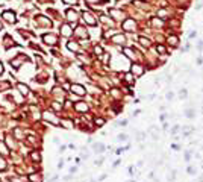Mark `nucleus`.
I'll list each match as a JSON object with an SVG mask.
<instances>
[{
  "mask_svg": "<svg viewBox=\"0 0 203 182\" xmlns=\"http://www.w3.org/2000/svg\"><path fill=\"white\" fill-rule=\"evenodd\" d=\"M82 17H83V21H85L87 24H89V26H97V18H95L91 12H88V11L85 12V11H83V12H82Z\"/></svg>",
  "mask_w": 203,
  "mask_h": 182,
  "instance_id": "423d86ee",
  "label": "nucleus"
},
{
  "mask_svg": "<svg viewBox=\"0 0 203 182\" xmlns=\"http://www.w3.org/2000/svg\"><path fill=\"white\" fill-rule=\"evenodd\" d=\"M0 149H2V153H3V155H8V153H9V147H6L2 141H0Z\"/></svg>",
  "mask_w": 203,
  "mask_h": 182,
  "instance_id": "4c0bfd02",
  "label": "nucleus"
},
{
  "mask_svg": "<svg viewBox=\"0 0 203 182\" xmlns=\"http://www.w3.org/2000/svg\"><path fill=\"white\" fill-rule=\"evenodd\" d=\"M12 135H14V138H15V140H21V138L24 137V133H23V131H21L20 127H15V129H14V132H12Z\"/></svg>",
  "mask_w": 203,
  "mask_h": 182,
  "instance_id": "393cba45",
  "label": "nucleus"
},
{
  "mask_svg": "<svg viewBox=\"0 0 203 182\" xmlns=\"http://www.w3.org/2000/svg\"><path fill=\"white\" fill-rule=\"evenodd\" d=\"M202 150H203V146H202Z\"/></svg>",
  "mask_w": 203,
  "mask_h": 182,
  "instance_id": "e2e57ef3",
  "label": "nucleus"
},
{
  "mask_svg": "<svg viewBox=\"0 0 203 182\" xmlns=\"http://www.w3.org/2000/svg\"><path fill=\"white\" fill-rule=\"evenodd\" d=\"M196 47H197V50H203V40H199L197 41V44H196Z\"/></svg>",
  "mask_w": 203,
  "mask_h": 182,
  "instance_id": "37998d69",
  "label": "nucleus"
},
{
  "mask_svg": "<svg viewBox=\"0 0 203 182\" xmlns=\"http://www.w3.org/2000/svg\"><path fill=\"white\" fill-rule=\"evenodd\" d=\"M64 181H71V175H68V176H65V178H64Z\"/></svg>",
  "mask_w": 203,
  "mask_h": 182,
  "instance_id": "6e6d98bb",
  "label": "nucleus"
},
{
  "mask_svg": "<svg viewBox=\"0 0 203 182\" xmlns=\"http://www.w3.org/2000/svg\"><path fill=\"white\" fill-rule=\"evenodd\" d=\"M41 117H42V120H44V121L50 123V125H53V126H61V120L50 111H44L41 114Z\"/></svg>",
  "mask_w": 203,
  "mask_h": 182,
  "instance_id": "f257e3e1",
  "label": "nucleus"
},
{
  "mask_svg": "<svg viewBox=\"0 0 203 182\" xmlns=\"http://www.w3.org/2000/svg\"><path fill=\"white\" fill-rule=\"evenodd\" d=\"M180 131H182V127H180V126H177V125H176V126L173 127V129H171V133H173V135H174V133H177V132H180Z\"/></svg>",
  "mask_w": 203,
  "mask_h": 182,
  "instance_id": "c03bdc74",
  "label": "nucleus"
},
{
  "mask_svg": "<svg viewBox=\"0 0 203 182\" xmlns=\"http://www.w3.org/2000/svg\"><path fill=\"white\" fill-rule=\"evenodd\" d=\"M173 97H174V94L171 93V91H170V93H167V99H168V100H171Z\"/></svg>",
  "mask_w": 203,
  "mask_h": 182,
  "instance_id": "3c124183",
  "label": "nucleus"
},
{
  "mask_svg": "<svg viewBox=\"0 0 203 182\" xmlns=\"http://www.w3.org/2000/svg\"><path fill=\"white\" fill-rule=\"evenodd\" d=\"M168 42L171 44V47H177L179 46V38L176 35H170L168 36Z\"/></svg>",
  "mask_w": 203,
  "mask_h": 182,
  "instance_id": "a878e982",
  "label": "nucleus"
},
{
  "mask_svg": "<svg viewBox=\"0 0 203 182\" xmlns=\"http://www.w3.org/2000/svg\"><path fill=\"white\" fill-rule=\"evenodd\" d=\"M6 169H8L6 161H5V158H3V156H0V172H5Z\"/></svg>",
  "mask_w": 203,
  "mask_h": 182,
  "instance_id": "473e14b6",
  "label": "nucleus"
},
{
  "mask_svg": "<svg viewBox=\"0 0 203 182\" xmlns=\"http://www.w3.org/2000/svg\"><path fill=\"white\" fill-rule=\"evenodd\" d=\"M74 35H76V36H81V38H87V36H88V32H87V29H85V28L79 26V28L74 30Z\"/></svg>",
  "mask_w": 203,
  "mask_h": 182,
  "instance_id": "f3484780",
  "label": "nucleus"
},
{
  "mask_svg": "<svg viewBox=\"0 0 203 182\" xmlns=\"http://www.w3.org/2000/svg\"><path fill=\"white\" fill-rule=\"evenodd\" d=\"M0 182H2V181H0Z\"/></svg>",
  "mask_w": 203,
  "mask_h": 182,
  "instance_id": "0e129e2a",
  "label": "nucleus"
},
{
  "mask_svg": "<svg viewBox=\"0 0 203 182\" xmlns=\"http://www.w3.org/2000/svg\"><path fill=\"white\" fill-rule=\"evenodd\" d=\"M138 114H141V109H136L135 112H133V115H138Z\"/></svg>",
  "mask_w": 203,
  "mask_h": 182,
  "instance_id": "13d9d810",
  "label": "nucleus"
},
{
  "mask_svg": "<svg viewBox=\"0 0 203 182\" xmlns=\"http://www.w3.org/2000/svg\"><path fill=\"white\" fill-rule=\"evenodd\" d=\"M73 108H74V111H77V112H87L88 111V105L85 103V102H76Z\"/></svg>",
  "mask_w": 203,
  "mask_h": 182,
  "instance_id": "f8f14e48",
  "label": "nucleus"
},
{
  "mask_svg": "<svg viewBox=\"0 0 203 182\" xmlns=\"http://www.w3.org/2000/svg\"><path fill=\"white\" fill-rule=\"evenodd\" d=\"M202 114H203V106H202Z\"/></svg>",
  "mask_w": 203,
  "mask_h": 182,
  "instance_id": "680f3d73",
  "label": "nucleus"
},
{
  "mask_svg": "<svg viewBox=\"0 0 203 182\" xmlns=\"http://www.w3.org/2000/svg\"><path fill=\"white\" fill-rule=\"evenodd\" d=\"M3 71H5V68H3V64H2V62H0V74H2Z\"/></svg>",
  "mask_w": 203,
  "mask_h": 182,
  "instance_id": "5fc2aeb1",
  "label": "nucleus"
},
{
  "mask_svg": "<svg viewBox=\"0 0 203 182\" xmlns=\"http://www.w3.org/2000/svg\"><path fill=\"white\" fill-rule=\"evenodd\" d=\"M109 93H111L112 96H114L115 99H121V96H123V94L120 93V90H118V88H112V90L109 91Z\"/></svg>",
  "mask_w": 203,
  "mask_h": 182,
  "instance_id": "7c9ffc66",
  "label": "nucleus"
},
{
  "mask_svg": "<svg viewBox=\"0 0 203 182\" xmlns=\"http://www.w3.org/2000/svg\"><path fill=\"white\" fill-rule=\"evenodd\" d=\"M94 53L97 56H103L105 55V50H103V47H102V46H94Z\"/></svg>",
  "mask_w": 203,
  "mask_h": 182,
  "instance_id": "c85d7f7f",
  "label": "nucleus"
},
{
  "mask_svg": "<svg viewBox=\"0 0 203 182\" xmlns=\"http://www.w3.org/2000/svg\"><path fill=\"white\" fill-rule=\"evenodd\" d=\"M79 0H62V3H65V5H77Z\"/></svg>",
  "mask_w": 203,
  "mask_h": 182,
  "instance_id": "79ce46f5",
  "label": "nucleus"
},
{
  "mask_svg": "<svg viewBox=\"0 0 203 182\" xmlns=\"http://www.w3.org/2000/svg\"><path fill=\"white\" fill-rule=\"evenodd\" d=\"M88 3H103V2H106V0H87Z\"/></svg>",
  "mask_w": 203,
  "mask_h": 182,
  "instance_id": "49530a36",
  "label": "nucleus"
},
{
  "mask_svg": "<svg viewBox=\"0 0 203 182\" xmlns=\"http://www.w3.org/2000/svg\"><path fill=\"white\" fill-rule=\"evenodd\" d=\"M123 78H124V82L126 84H135V76H133V74L129 71V73H124V76H123Z\"/></svg>",
  "mask_w": 203,
  "mask_h": 182,
  "instance_id": "4be33fe9",
  "label": "nucleus"
},
{
  "mask_svg": "<svg viewBox=\"0 0 203 182\" xmlns=\"http://www.w3.org/2000/svg\"><path fill=\"white\" fill-rule=\"evenodd\" d=\"M118 165H120V159H118V161H115L114 164H112V167H114V169H115V167H118Z\"/></svg>",
  "mask_w": 203,
  "mask_h": 182,
  "instance_id": "603ef678",
  "label": "nucleus"
},
{
  "mask_svg": "<svg viewBox=\"0 0 203 182\" xmlns=\"http://www.w3.org/2000/svg\"><path fill=\"white\" fill-rule=\"evenodd\" d=\"M70 90H71V93L77 94V96H85L87 94V88H85L83 85H81V84H71Z\"/></svg>",
  "mask_w": 203,
  "mask_h": 182,
  "instance_id": "6e6552de",
  "label": "nucleus"
},
{
  "mask_svg": "<svg viewBox=\"0 0 203 182\" xmlns=\"http://www.w3.org/2000/svg\"><path fill=\"white\" fill-rule=\"evenodd\" d=\"M42 41H44L47 46H56L58 44V36L53 35V34H46V35H42Z\"/></svg>",
  "mask_w": 203,
  "mask_h": 182,
  "instance_id": "1a4fd4ad",
  "label": "nucleus"
},
{
  "mask_svg": "<svg viewBox=\"0 0 203 182\" xmlns=\"http://www.w3.org/2000/svg\"><path fill=\"white\" fill-rule=\"evenodd\" d=\"M29 181L30 182H42V176L40 173H32V175H29Z\"/></svg>",
  "mask_w": 203,
  "mask_h": 182,
  "instance_id": "b1692460",
  "label": "nucleus"
},
{
  "mask_svg": "<svg viewBox=\"0 0 203 182\" xmlns=\"http://www.w3.org/2000/svg\"><path fill=\"white\" fill-rule=\"evenodd\" d=\"M199 182H203V178H199Z\"/></svg>",
  "mask_w": 203,
  "mask_h": 182,
  "instance_id": "bf43d9fd",
  "label": "nucleus"
},
{
  "mask_svg": "<svg viewBox=\"0 0 203 182\" xmlns=\"http://www.w3.org/2000/svg\"><path fill=\"white\" fill-rule=\"evenodd\" d=\"M123 53H124L126 58H129V59H135V50L130 49V47H124V49H123Z\"/></svg>",
  "mask_w": 203,
  "mask_h": 182,
  "instance_id": "6ab92c4d",
  "label": "nucleus"
},
{
  "mask_svg": "<svg viewBox=\"0 0 203 182\" xmlns=\"http://www.w3.org/2000/svg\"><path fill=\"white\" fill-rule=\"evenodd\" d=\"M53 109H56V111H61L62 109V103H59V102H53Z\"/></svg>",
  "mask_w": 203,
  "mask_h": 182,
  "instance_id": "ea45409f",
  "label": "nucleus"
},
{
  "mask_svg": "<svg viewBox=\"0 0 203 182\" xmlns=\"http://www.w3.org/2000/svg\"><path fill=\"white\" fill-rule=\"evenodd\" d=\"M64 167V159H59L58 161V169H62Z\"/></svg>",
  "mask_w": 203,
  "mask_h": 182,
  "instance_id": "09e8293b",
  "label": "nucleus"
},
{
  "mask_svg": "<svg viewBox=\"0 0 203 182\" xmlns=\"http://www.w3.org/2000/svg\"><path fill=\"white\" fill-rule=\"evenodd\" d=\"M156 52H159L161 55H167V49H165L164 46H161V44L156 46Z\"/></svg>",
  "mask_w": 203,
  "mask_h": 182,
  "instance_id": "e433bc0d",
  "label": "nucleus"
},
{
  "mask_svg": "<svg viewBox=\"0 0 203 182\" xmlns=\"http://www.w3.org/2000/svg\"><path fill=\"white\" fill-rule=\"evenodd\" d=\"M30 159L34 162H41V153L38 150H34V152H30Z\"/></svg>",
  "mask_w": 203,
  "mask_h": 182,
  "instance_id": "412c9836",
  "label": "nucleus"
},
{
  "mask_svg": "<svg viewBox=\"0 0 203 182\" xmlns=\"http://www.w3.org/2000/svg\"><path fill=\"white\" fill-rule=\"evenodd\" d=\"M64 150H65V146H61V147H59V152L64 153Z\"/></svg>",
  "mask_w": 203,
  "mask_h": 182,
  "instance_id": "4d7b16f0",
  "label": "nucleus"
},
{
  "mask_svg": "<svg viewBox=\"0 0 203 182\" xmlns=\"http://www.w3.org/2000/svg\"><path fill=\"white\" fill-rule=\"evenodd\" d=\"M67 18L70 20V21H76L77 17H79V14H77V11H74V9H67Z\"/></svg>",
  "mask_w": 203,
  "mask_h": 182,
  "instance_id": "dca6fc26",
  "label": "nucleus"
},
{
  "mask_svg": "<svg viewBox=\"0 0 203 182\" xmlns=\"http://www.w3.org/2000/svg\"><path fill=\"white\" fill-rule=\"evenodd\" d=\"M26 144H28V146L35 147V146H38V144H40V141H38V138H35V137H28V140H26Z\"/></svg>",
  "mask_w": 203,
  "mask_h": 182,
  "instance_id": "5701e85b",
  "label": "nucleus"
},
{
  "mask_svg": "<svg viewBox=\"0 0 203 182\" xmlns=\"http://www.w3.org/2000/svg\"><path fill=\"white\" fill-rule=\"evenodd\" d=\"M127 138H129V135H127V133H120V135L117 137V140H118L120 143H124V141H127Z\"/></svg>",
  "mask_w": 203,
  "mask_h": 182,
  "instance_id": "f704fd0d",
  "label": "nucleus"
},
{
  "mask_svg": "<svg viewBox=\"0 0 203 182\" xmlns=\"http://www.w3.org/2000/svg\"><path fill=\"white\" fill-rule=\"evenodd\" d=\"M67 49L71 50V52H79L81 46H79V42H76V41H68L67 42Z\"/></svg>",
  "mask_w": 203,
  "mask_h": 182,
  "instance_id": "a211bd4d",
  "label": "nucleus"
},
{
  "mask_svg": "<svg viewBox=\"0 0 203 182\" xmlns=\"http://www.w3.org/2000/svg\"><path fill=\"white\" fill-rule=\"evenodd\" d=\"M194 152H191V150H186L185 155H184V158H185V161L186 162H190V159H191V155H193Z\"/></svg>",
  "mask_w": 203,
  "mask_h": 182,
  "instance_id": "58836bf2",
  "label": "nucleus"
},
{
  "mask_svg": "<svg viewBox=\"0 0 203 182\" xmlns=\"http://www.w3.org/2000/svg\"><path fill=\"white\" fill-rule=\"evenodd\" d=\"M108 14L111 15V18H114V20H123L124 18V12H123L121 9H117V8H109Z\"/></svg>",
  "mask_w": 203,
  "mask_h": 182,
  "instance_id": "0eeeda50",
  "label": "nucleus"
},
{
  "mask_svg": "<svg viewBox=\"0 0 203 182\" xmlns=\"http://www.w3.org/2000/svg\"><path fill=\"white\" fill-rule=\"evenodd\" d=\"M196 36H197V32H196V30H193V32H190V35H188V38H190V40H194V38H196Z\"/></svg>",
  "mask_w": 203,
  "mask_h": 182,
  "instance_id": "a18cd8bd",
  "label": "nucleus"
},
{
  "mask_svg": "<svg viewBox=\"0 0 203 182\" xmlns=\"http://www.w3.org/2000/svg\"><path fill=\"white\" fill-rule=\"evenodd\" d=\"M17 88H18V91H20V94L21 96H29V93H30V90H29V87L28 85H24V84H21V82H18L17 84Z\"/></svg>",
  "mask_w": 203,
  "mask_h": 182,
  "instance_id": "ddd939ff",
  "label": "nucleus"
},
{
  "mask_svg": "<svg viewBox=\"0 0 203 182\" xmlns=\"http://www.w3.org/2000/svg\"><path fill=\"white\" fill-rule=\"evenodd\" d=\"M152 24L155 26V28H162V26H164V21H162V18H153L152 20Z\"/></svg>",
  "mask_w": 203,
  "mask_h": 182,
  "instance_id": "cd10ccee",
  "label": "nucleus"
},
{
  "mask_svg": "<svg viewBox=\"0 0 203 182\" xmlns=\"http://www.w3.org/2000/svg\"><path fill=\"white\" fill-rule=\"evenodd\" d=\"M121 28H123V30H126V32H136V23H135V20H133V18H126L121 23Z\"/></svg>",
  "mask_w": 203,
  "mask_h": 182,
  "instance_id": "7ed1b4c3",
  "label": "nucleus"
},
{
  "mask_svg": "<svg viewBox=\"0 0 203 182\" xmlns=\"http://www.w3.org/2000/svg\"><path fill=\"white\" fill-rule=\"evenodd\" d=\"M0 30H2V23H0Z\"/></svg>",
  "mask_w": 203,
  "mask_h": 182,
  "instance_id": "052dcab7",
  "label": "nucleus"
},
{
  "mask_svg": "<svg viewBox=\"0 0 203 182\" xmlns=\"http://www.w3.org/2000/svg\"><path fill=\"white\" fill-rule=\"evenodd\" d=\"M138 42H140L143 47H146V49H149V47L152 46V41L149 38H146V36H140V38H138Z\"/></svg>",
  "mask_w": 203,
  "mask_h": 182,
  "instance_id": "aec40b11",
  "label": "nucleus"
},
{
  "mask_svg": "<svg viewBox=\"0 0 203 182\" xmlns=\"http://www.w3.org/2000/svg\"><path fill=\"white\" fill-rule=\"evenodd\" d=\"M106 176H108V175H106V173H103V175H102V176H100V178H99V181H103V179L106 178Z\"/></svg>",
  "mask_w": 203,
  "mask_h": 182,
  "instance_id": "864d4df0",
  "label": "nucleus"
},
{
  "mask_svg": "<svg viewBox=\"0 0 203 182\" xmlns=\"http://www.w3.org/2000/svg\"><path fill=\"white\" fill-rule=\"evenodd\" d=\"M111 42H114V44H123V42H126V36L121 34H117L111 38Z\"/></svg>",
  "mask_w": 203,
  "mask_h": 182,
  "instance_id": "4468645a",
  "label": "nucleus"
},
{
  "mask_svg": "<svg viewBox=\"0 0 203 182\" xmlns=\"http://www.w3.org/2000/svg\"><path fill=\"white\" fill-rule=\"evenodd\" d=\"M105 119H102V117H95V119H94V125L95 126H97V127H102V126H103L105 125Z\"/></svg>",
  "mask_w": 203,
  "mask_h": 182,
  "instance_id": "c756f323",
  "label": "nucleus"
},
{
  "mask_svg": "<svg viewBox=\"0 0 203 182\" xmlns=\"http://www.w3.org/2000/svg\"><path fill=\"white\" fill-rule=\"evenodd\" d=\"M26 61H29V58L26 56V55H21V53H20L18 56L12 58V59L9 61V64L12 65V68H15V70H17V68H20V67H21V64L26 62Z\"/></svg>",
  "mask_w": 203,
  "mask_h": 182,
  "instance_id": "f03ea898",
  "label": "nucleus"
},
{
  "mask_svg": "<svg viewBox=\"0 0 203 182\" xmlns=\"http://www.w3.org/2000/svg\"><path fill=\"white\" fill-rule=\"evenodd\" d=\"M177 96H179V99H186L188 97V91H186L185 88H182V90H179Z\"/></svg>",
  "mask_w": 203,
  "mask_h": 182,
  "instance_id": "72a5a7b5",
  "label": "nucleus"
},
{
  "mask_svg": "<svg viewBox=\"0 0 203 182\" xmlns=\"http://www.w3.org/2000/svg\"><path fill=\"white\" fill-rule=\"evenodd\" d=\"M105 144L103 143H94L93 144V150H94V153H97V155H102L105 152Z\"/></svg>",
  "mask_w": 203,
  "mask_h": 182,
  "instance_id": "2eb2a0df",
  "label": "nucleus"
},
{
  "mask_svg": "<svg viewBox=\"0 0 203 182\" xmlns=\"http://www.w3.org/2000/svg\"><path fill=\"white\" fill-rule=\"evenodd\" d=\"M185 115H186V119H194V117H196V109L194 108L185 109Z\"/></svg>",
  "mask_w": 203,
  "mask_h": 182,
  "instance_id": "bb28decb",
  "label": "nucleus"
},
{
  "mask_svg": "<svg viewBox=\"0 0 203 182\" xmlns=\"http://www.w3.org/2000/svg\"><path fill=\"white\" fill-rule=\"evenodd\" d=\"M59 34L61 36H65V38H68V36H71L73 35V28L68 23H64L59 26Z\"/></svg>",
  "mask_w": 203,
  "mask_h": 182,
  "instance_id": "39448f33",
  "label": "nucleus"
},
{
  "mask_svg": "<svg viewBox=\"0 0 203 182\" xmlns=\"http://www.w3.org/2000/svg\"><path fill=\"white\" fill-rule=\"evenodd\" d=\"M124 150H126V147H118V149H117V152H115V153H117V155H121V153L124 152Z\"/></svg>",
  "mask_w": 203,
  "mask_h": 182,
  "instance_id": "de8ad7c7",
  "label": "nucleus"
},
{
  "mask_svg": "<svg viewBox=\"0 0 203 182\" xmlns=\"http://www.w3.org/2000/svg\"><path fill=\"white\" fill-rule=\"evenodd\" d=\"M130 73L136 78H141L144 73H146V67L141 65V64H132L130 65Z\"/></svg>",
  "mask_w": 203,
  "mask_h": 182,
  "instance_id": "20e7f679",
  "label": "nucleus"
},
{
  "mask_svg": "<svg viewBox=\"0 0 203 182\" xmlns=\"http://www.w3.org/2000/svg\"><path fill=\"white\" fill-rule=\"evenodd\" d=\"M186 172H188V175H191V176H196L197 175V170H196V167H193V165H188Z\"/></svg>",
  "mask_w": 203,
  "mask_h": 182,
  "instance_id": "c9c22d12",
  "label": "nucleus"
},
{
  "mask_svg": "<svg viewBox=\"0 0 203 182\" xmlns=\"http://www.w3.org/2000/svg\"><path fill=\"white\" fill-rule=\"evenodd\" d=\"M2 18H5L8 21V23H15L17 21V17H15V12H12V11H3V14H2Z\"/></svg>",
  "mask_w": 203,
  "mask_h": 182,
  "instance_id": "9d476101",
  "label": "nucleus"
},
{
  "mask_svg": "<svg viewBox=\"0 0 203 182\" xmlns=\"http://www.w3.org/2000/svg\"><path fill=\"white\" fill-rule=\"evenodd\" d=\"M103 161H105V156H100L99 159H95V161H94V164L97 165V167H100V165L103 164Z\"/></svg>",
  "mask_w": 203,
  "mask_h": 182,
  "instance_id": "a19ab883",
  "label": "nucleus"
},
{
  "mask_svg": "<svg viewBox=\"0 0 203 182\" xmlns=\"http://www.w3.org/2000/svg\"><path fill=\"white\" fill-rule=\"evenodd\" d=\"M9 88H11V82H8V81H2V82H0V91L9 90Z\"/></svg>",
  "mask_w": 203,
  "mask_h": 182,
  "instance_id": "2f4dec72",
  "label": "nucleus"
},
{
  "mask_svg": "<svg viewBox=\"0 0 203 182\" xmlns=\"http://www.w3.org/2000/svg\"><path fill=\"white\" fill-rule=\"evenodd\" d=\"M35 23H38L40 26H46V28H52V21L49 18L42 17V15H38V17H35Z\"/></svg>",
  "mask_w": 203,
  "mask_h": 182,
  "instance_id": "9b49d317",
  "label": "nucleus"
},
{
  "mask_svg": "<svg viewBox=\"0 0 203 182\" xmlns=\"http://www.w3.org/2000/svg\"><path fill=\"white\" fill-rule=\"evenodd\" d=\"M159 119H161V121H165V120L168 119V114H162L161 117H159Z\"/></svg>",
  "mask_w": 203,
  "mask_h": 182,
  "instance_id": "8fccbe9b",
  "label": "nucleus"
}]
</instances>
